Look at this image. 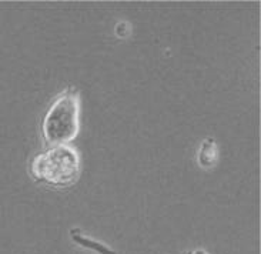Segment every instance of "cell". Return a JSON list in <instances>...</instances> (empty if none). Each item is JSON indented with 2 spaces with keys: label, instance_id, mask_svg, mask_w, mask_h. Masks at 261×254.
<instances>
[{
  "label": "cell",
  "instance_id": "1",
  "mask_svg": "<svg viewBox=\"0 0 261 254\" xmlns=\"http://www.w3.org/2000/svg\"><path fill=\"white\" fill-rule=\"evenodd\" d=\"M80 132V94L67 87L53 100L42 121V134L49 146H64Z\"/></svg>",
  "mask_w": 261,
  "mask_h": 254
},
{
  "label": "cell",
  "instance_id": "2",
  "mask_svg": "<svg viewBox=\"0 0 261 254\" xmlns=\"http://www.w3.org/2000/svg\"><path fill=\"white\" fill-rule=\"evenodd\" d=\"M80 171V156L69 144L50 146L36 156L30 164V173L35 180L59 189L73 186L79 180Z\"/></svg>",
  "mask_w": 261,
  "mask_h": 254
},
{
  "label": "cell",
  "instance_id": "3",
  "mask_svg": "<svg viewBox=\"0 0 261 254\" xmlns=\"http://www.w3.org/2000/svg\"><path fill=\"white\" fill-rule=\"evenodd\" d=\"M198 164L203 167V169H210L213 167L217 160H219V147H217V143L214 141V139L208 137L201 143L200 150H198Z\"/></svg>",
  "mask_w": 261,
  "mask_h": 254
},
{
  "label": "cell",
  "instance_id": "4",
  "mask_svg": "<svg viewBox=\"0 0 261 254\" xmlns=\"http://www.w3.org/2000/svg\"><path fill=\"white\" fill-rule=\"evenodd\" d=\"M71 239L76 241L79 246L94 250V251H97L99 254H116L112 248H109L107 246H105V244H101L100 241L89 239V237H86L83 234H77L76 233V230H71Z\"/></svg>",
  "mask_w": 261,
  "mask_h": 254
},
{
  "label": "cell",
  "instance_id": "5",
  "mask_svg": "<svg viewBox=\"0 0 261 254\" xmlns=\"http://www.w3.org/2000/svg\"><path fill=\"white\" fill-rule=\"evenodd\" d=\"M194 254H207V253H204V251H196Z\"/></svg>",
  "mask_w": 261,
  "mask_h": 254
}]
</instances>
